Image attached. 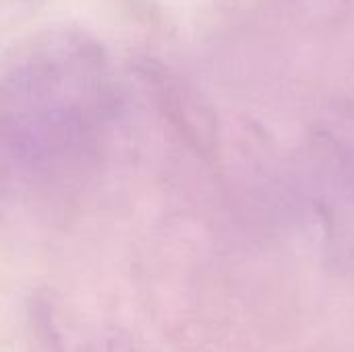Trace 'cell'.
Returning <instances> with one entry per match:
<instances>
[{
  "label": "cell",
  "mask_w": 354,
  "mask_h": 352,
  "mask_svg": "<svg viewBox=\"0 0 354 352\" xmlns=\"http://www.w3.org/2000/svg\"><path fill=\"white\" fill-rule=\"evenodd\" d=\"M116 112L106 52L48 31L0 62V212L66 201L100 160Z\"/></svg>",
  "instance_id": "1"
}]
</instances>
